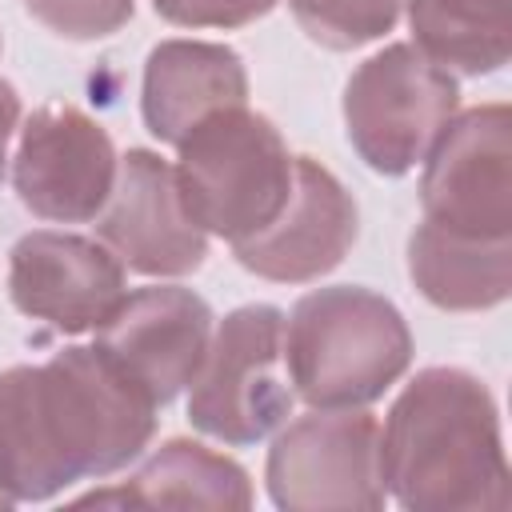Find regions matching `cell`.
<instances>
[{"mask_svg": "<svg viewBox=\"0 0 512 512\" xmlns=\"http://www.w3.org/2000/svg\"><path fill=\"white\" fill-rule=\"evenodd\" d=\"M360 212L352 192L312 156H296V176L280 216L248 240H236V264L260 280L308 284L328 276L356 244Z\"/></svg>", "mask_w": 512, "mask_h": 512, "instance_id": "cell-13", "label": "cell"}, {"mask_svg": "<svg viewBox=\"0 0 512 512\" xmlns=\"http://www.w3.org/2000/svg\"><path fill=\"white\" fill-rule=\"evenodd\" d=\"M24 8L48 32L88 44V40H104L120 32L132 20L136 0H24Z\"/></svg>", "mask_w": 512, "mask_h": 512, "instance_id": "cell-19", "label": "cell"}, {"mask_svg": "<svg viewBox=\"0 0 512 512\" xmlns=\"http://www.w3.org/2000/svg\"><path fill=\"white\" fill-rule=\"evenodd\" d=\"M408 276L444 312H488L512 296V236L480 240L420 220L408 236Z\"/></svg>", "mask_w": 512, "mask_h": 512, "instance_id": "cell-15", "label": "cell"}, {"mask_svg": "<svg viewBox=\"0 0 512 512\" xmlns=\"http://www.w3.org/2000/svg\"><path fill=\"white\" fill-rule=\"evenodd\" d=\"M456 76L416 44H388L344 84V132L356 156L380 176L412 172L440 128L456 116Z\"/></svg>", "mask_w": 512, "mask_h": 512, "instance_id": "cell-6", "label": "cell"}, {"mask_svg": "<svg viewBox=\"0 0 512 512\" xmlns=\"http://www.w3.org/2000/svg\"><path fill=\"white\" fill-rule=\"evenodd\" d=\"M176 148V188L204 232L236 244L268 228L288 204L296 156L276 124L248 104L204 116Z\"/></svg>", "mask_w": 512, "mask_h": 512, "instance_id": "cell-4", "label": "cell"}, {"mask_svg": "<svg viewBox=\"0 0 512 512\" xmlns=\"http://www.w3.org/2000/svg\"><path fill=\"white\" fill-rule=\"evenodd\" d=\"M288 4H292V0H288Z\"/></svg>", "mask_w": 512, "mask_h": 512, "instance_id": "cell-23", "label": "cell"}, {"mask_svg": "<svg viewBox=\"0 0 512 512\" xmlns=\"http://www.w3.org/2000/svg\"><path fill=\"white\" fill-rule=\"evenodd\" d=\"M424 220L480 240L512 236V112L480 104L452 116L420 160Z\"/></svg>", "mask_w": 512, "mask_h": 512, "instance_id": "cell-8", "label": "cell"}, {"mask_svg": "<svg viewBox=\"0 0 512 512\" xmlns=\"http://www.w3.org/2000/svg\"><path fill=\"white\" fill-rule=\"evenodd\" d=\"M12 304L56 332H96L128 296L120 256L104 240L36 228L8 252Z\"/></svg>", "mask_w": 512, "mask_h": 512, "instance_id": "cell-10", "label": "cell"}, {"mask_svg": "<svg viewBox=\"0 0 512 512\" xmlns=\"http://www.w3.org/2000/svg\"><path fill=\"white\" fill-rule=\"evenodd\" d=\"M412 44L460 76H492L512 56V0H408Z\"/></svg>", "mask_w": 512, "mask_h": 512, "instance_id": "cell-17", "label": "cell"}, {"mask_svg": "<svg viewBox=\"0 0 512 512\" xmlns=\"http://www.w3.org/2000/svg\"><path fill=\"white\" fill-rule=\"evenodd\" d=\"M156 432V404L92 344L0 372V492L40 504L132 464Z\"/></svg>", "mask_w": 512, "mask_h": 512, "instance_id": "cell-1", "label": "cell"}, {"mask_svg": "<svg viewBox=\"0 0 512 512\" xmlns=\"http://www.w3.org/2000/svg\"><path fill=\"white\" fill-rule=\"evenodd\" d=\"M248 104L240 52L208 40H160L144 60L140 112L160 144H180L204 116Z\"/></svg>", "mask_w": 512, "mask_h": 512, "instance_id": "cell-14", "label": "cell"}, {"mask_svg": "<svg viewBox=\"0 0 512 512\" xmlns=\"http://www.w3.org/2000/svg\"><path fill=\"white\" fill-rule=\"evenodd\" d=\"M116 164L120 156L100 120L76 104H44L20 128L12 184L32 216L84 224L108 204Z\"/></svg>", "mask_w": 512, "mask_h": 512, "instance_id": "cell-9", "label": "cell"}, {"mask_svg": "<svg viewBox=\"0 0 512 512\" xmlns=\"http://www.w3.org/2000/svg\"><path fill=\"white\" fill-rule=\"evenodd\" d=\"M212 340V308L180 284H152L124 296V304L96 328V348L156 404H172L196 376Z\"/></svg>", "mask_w": 512, "mask_h": 512, "instance_id": "cell-11", "label": "cell"}, {"mask_svg": "<svg viewBox=\"0 0 512 512\" xmlns=\"http://www.w3.org/2000/svg\"><path fill=\"white\" fill-rule=\"evenodd\" d=\"M264 480L272 504L288 512L384 508L376 416L364 408H316L284 424L268 448Z\"/></svg>", "mask_w": 512, "mask_h": 512, "instance_id": "cell-7", "label": "cell"}, {"mask_svg": "<svg viewBox=\"0 0 512 512\" xmlns=\"http://www.w3.org/2000/svg\"><path fill=\"white\" fill-rule=\"evenodd\" d=\"M96 228L120 264L144 276H188L208 256V232L188 216L172 164L148 148L120 156Z\"/></svg>", "mask_w": 512, "mask_h": 512, "instance_id": "cell-12", "label": "cell"}, {"mask_svg": "<svg viewBox=\"0 0 512 512\" xmlns=\"http://www.w3.org/2000/svg\"><path fill=\"white\" fill-rule=\"evenodd\" d=\"M76 504H136V508H252L248 472L212 452L200 440H168L160 444L136 476H128L112 492H88Z\"/></svg>", "mask_w": 512, "mask_h": 512, "instance_id": "cell-16", "label": "cell"}, {"mask_svg": "<svg viewBox=\"0 0 512 512\" xmlns=\"http://www.w3.org/2000/svg\"><path fill=\"white\" fill-rule=\"evenodd\" d=\"M188 388V420L204 436L232 448L272 436L292 412L284 312L272 304L232 308L216 324Z\"/></svg>", "mask_w": 512, "mask_h": 512, "instance_id": "cell-5", "label": "cell"}, {"mask_svg": "<svg viewBox=\"0 0 512 512\" xmlns=\"http://www.w3.org/2000/svg\"><path fill=\"white\" fill-rule=\"evenodd\" d=\"M176 28H244L276 8V0H152Z\"/></svg>", "mask_w": 512, "mask_h": 512, "instance_id": "cell-20", "label": "cell"}, {"mask_svg": "<svg viewBox=\"0 0 512 512\" xmlns=\"http://www.w3.org/2000/svg\"><path fill=\"white\" fill-rule=\"evenodd\" d=\"M380 480L408 512L508 508V456L488 384L464 368H424L380 428Z\"/></svg>", "mask_w": 512, "mask_h": 512, "instance_id": "cell-2", "label": "cell"}, {"mask_svg": "<svg viewBox=\"0 0 512 512\" xmlns=\"http://www.w3.org/2000/svg\"><path fill=\"white\" fill-rule=\"evenodd\" d=\"M0 52H4V36H0Z\"/></svg>", "mask_w": 512, "mask_h": 512, "instance_id": "cell-22", "label": "cell"}, {"mask_svg": "<svg viewBox=\"0 0 512 512\" xmlns=\"http://www.w3.org/2000/svg\"><path fill=\"white\" fill-rule=\"evenodd\" d=\"M20 124V96L8 80H0V180H4V164H8V140Z\"/></svg>", "mask_w": 512, "mask_h": 512, "instance_id": "cell-21", "label": "cell"}, {"mask_svg": "<svg viewBox=\"0 0 512 512\" xmlns=\"http://www.w3.org/2000/svg\"><path fill=\"white\" fill-rule=\"evenodd\" d=\"M404 0H292L304 36L332 52H352L396 28Z\"/></svg>", "mask_w": 512, "mask_h": 512, "instance_id": "cell-18", "label": "cell"}, {"mask_svg": "<svg viewBox=\"0 0 512 512\" xmlns=\"http://www.w3.org/2000/svg\"><path fill=\"white\" fill-rule=\"evenodd\" d=\"M412 364L404 312L360 284L304 292L284 320V372L312 408H364Z\"/></svg>", "mask_w": 512, "mask_h": 512, "instance_id": "cell-3", "label": "cell"}]
</instances>
